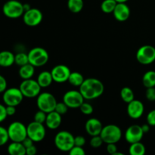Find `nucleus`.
Returning <instances> with one entry per match:
<instances>
[{"label": "nucleus", "mask_w": 155, "mask_h": 155, "mask_svg": "<svg viewBox=\"0 0 155 155\" xmlns=\"http://www.w3.org/2000/svg\"><path fill=\"white\" fill-rule=\"evenodd\" d=\"M79 90L85 99L92 100L103 95L104 86L102 82L98 79L87 78L85 79Z\"/></svg>", "instance_id": "f257e3e1"}, {"label": "nucleus", "mask_w": 155, "mask_h": 155, "mask_svg": "<svg viewBox=\"0 0 155 155\" xmlns=\"http://www.w3.org/2000/svg\"><path fill=\"white\" fill-rule=\"evenodd\" d=\"M56 148L63 152H69L74 146V136L66 130L58 132L54 139Z\"/></svg>", "instance_id": "f03ea898"}, {"label": "nucleus", "mask_w": 155, "mask_h": 155, "mask_svg": "<svg viewBox=\"0 0 155 155\" xmlns=\"http://www.w3.org/2000/svg\"><path fill=\"white\" fill-rule=\"evenodd\" d=\"M100 136L102 139L104 143L116 144L122 138V130L117 125L109 124L103 127Z\"/></svg>", "instance_id": "7ed1b4c3"}, {"label": "nucleus", "mask_w": 155, "mask_h": 155, "mask_svg": "<svg viewBox=\"0 0 155 155\" xmlns=\"http://www.w3.org/2000/svg\"><path fill=\"white\" fill-rule=\"evenodd\" d=\"M29 63L35 68H39L46 64L49 59L48 52L42 47H35L28 53Z\"/></svg>", "instance_id": "20e7f679"}, {"label": "nucleus", "mask_w": 155, "mask_h": 155, "mask_svg": "<svg viewBox=\"0 0 155 155\" xmlns=\"http://www.w3.org/2000/svg\"><path fill=\"white\" fill-rule=\"evenodd\" d=\"M36 98V105L39 110L47 114L54 110L58 101L54 95L47 92H40Z\"/></svg>", "instance_id": "39448f33"}, {"label": "nucleus", "mask_w": 155, "mask_h": 155, "mask_svg": "<svg viewBox=\"0 0 155 155\" xmlns=\"http://www.w3.org/2000/svg\"><path fill=\"white\" fill-rule=\"evenodd\" d=\"M2 12L6 18L17 19L24 13V4L18 0H8L2 6Z\"/></svg>", "instance_id": "423d86ee"}, {"label": "nucleus", "mask_w": 155, "mask_h": 155, "mask_svg": "<svg viewBox=\"0 0 155 155\" xmlns=\"http://www.w3.org/2000/svg\"><path fill=\"white\" fill-rule=\"evenodd\" d=\"M9 139L12 142H22L27 137V127L23 123L15 121L7 128Z\"/></svg>", "instance_id": "0eeeda50"}, {"label": "nucleus", "mask_w": 155, "mask_h": 155, "mask_svg": "<svg viewBox=\"0 0 155 155\" xmlns=\"http://www.w3.org/2000/svg\"><path fill=\"white\" fill-rule=\"evenodd\" d=\"M19 89L25 98H36L40 94L42 87L39 86L37 80L31 78L28 80H23L20 84Z\"/></svg>", "instance_id": "6e6552de"}, {"label": "nucleus", "mask_w": 155, "mask_h": 155, "mask_svg": "<svg viewBox=\"0 0 155 155\" xmlns=\"http://www.w3.org/2000/svg\"><path fill=\"white\" fill-rule=\"evenodd\" d=\"M24 98V95L19 88H8L2 93V101L6 106L17 107L22 102Z\"/></svg>", "instance_id": "1a4fd4ad"}, {"label": "nucleus", "mask_w": 155, "mask_h": 155, "mask_svg": "<svg viewBox=\"0 0 155 155\" xmlns=\"http://www.w3.org/2000/svg\"><path fill=\"white\" fill-rule=\"evenodd\" d=\"M136 57L141 64H151L155 61V48L151 45H142L138 49Z\"/></svg>", "instance_id": "9d476101"}, {"label": "nucleus", "mask_w": 155, "mask_h": 155, "mask_svg": "<svg viewBox=\"0 0 155 155\" xmlns=\"http://www.w3.org/2000/svg\"><path fill=\"white\" fill-rule=\"evenodd\" d=\"M27 136L34 142H39L43 140L46 135L45 126L43 124L33 120L27 126Z\"/></svg>", "instance_id": "9b49d317"}, {"label": "nucleus", "mask_w": 155, "mask_h": 155, "mask_svg": "<svg viewBox=\"0 0 155 155\" xmlns=\"http://www.w3.org/2000/svg\"><path fill=\"white\" fill-rule=\"evenodd\" d=\"M85 98L82 95L80 90H70L64 93L63 96V101L69 108H80V105L84 102Z\"/></svg>", "instance_id": "f8f14e48"}, {"label": "nucleus", "mask_w": 155, "mask_h": 155, "mask_svg": "<svg viewBox=\"0 0 155 155\" xmlns=\"http://www.w3.org/2000/svg\"><path fill=\"white\" fill-rule=\"evenodd\" d=\"M23 21L27 26L36 27L41 24L43 18V15L39 9L31 8L24 12L23 15Z\"/></svg>", "instance_id": "ddd939ff"}, {"label": "nucleus", "mask_w": 155, "mask_h": 155, "mask_svg": "<svg viewBox=\"0 0 155 155\" xmlns=\"http://www.w3.org/2000/svg\"><path fill=\"white\" fill-rule=\"evenodd\" d=\"M71 73L70 68L64 64L56 65L51 71L53 80L58 83H63L68 81Z\"/></svg>", "instance_id": "4468645a"}, {"label": "nucleus", "mask_w": 155, "mask_h": 155, "mask_svg": "<svg viewBox=\"0 0 155 155\" xmlns=\"http://www.w3.org/2000/svg\"><path fill=\"white\" fill-rule=\"evenodd\" d=\"M142 127L139 125H132L128 127L125 133V139L130 144L141 142L144 136Z\"/></svg>", "instance_id": "2eb2a0df"}, {"label": "nucleus", "mask_w": 155, "mask_h": 155, "mask_svg": "<svg viewBox=\"0 0 155 155\" xmlns=\"http://www.w3.org/2000/svg\"><path fill=\"white\" fill-rule=\"evenodd\" d=\"M127 110L130 118L137 120L143 115L144 111H145V107L142 101L139 100L134 99L128 103Z\"/></svg>", "instance_id": "dca6fc26"}, {"label": "nucleus", "mask_w": 155, "mask_h": 155, "mask_svg": "<svg viewBox=\"0 0 155 155\" xmlns=\"http://www.w3.org/2000/svg\"><path fill=\"white\" fill-rule=\"evenodd\" d=\"M113 15L117 21L120 22L126 21L130 16V7L126 4V2H117L113 12Z\"/></svg>", "instance_id": "f3484780"}, {"label": "nucleus", "mask_w": 155, "mask_h": 155, "mask_svg": "<svg viewBox=\"0 0 155 155\" xmlns=\"http://www.w3.org/2000/svg\"><path fill=\"white\" fill-rule=\"evenodd\" d=\"M103 125L101 121L97 118H90L88 120L85 125V129L88 135L90 136H98L102 130Z\"/></svg>", "instance_id": "a211bd4d"}, {"label": "nucleus", "mask_w": 155, "mask_h": 155, "mask_svg": "<svg viewBox=\"0 0 155 155\" xmlns=\"http://www.w3.org/2000/svg\"><path fill=\"white\" fill-rule=\"evenodd\" d=\"M62 115L56 112L55 110L47 114L45 125L50 130H57L61 124Z\"/></svg>", "instance_id": "6ab92c4d"}, {"label": "nucleus", "mask_w": 155, "mask_h": 155, "mask_svg": "<svg viewBox=\"0 0 155 155\" xmlns=\"http://www.w3.org/2000/svg\"><path fill=\"white\" fill-rule=\"evenodd\" d=\"M15 56L10 51H0V68H9L15 64Z\"/></svg>", "instance_id": "aec40b11"}, {"label": "nucleus", "mask_w": 155, "mask_h": 155, "mask_svg": "<svg viewBox=\"0 0 155 155\" xmlns=\"http://www.w3.org/2000/svg\"><path fill=\"white\" fill-rule=\"evenodd\" d=\"M8 153L11 155H25L26 148L22 142H12L7 148Z\"/></svg>", "instance_id": "412c9836"}, {"label": "nucleus", "mask_w": 155, "mask_h": 155, "mask_svg": "<svg viewBox=\"0 0 155 155\" xmlns=\"http://www.w3.org/2000/svg\"><path fill=\"white\" fill-rule=\"evenodd\" d=\"M18 74L22 80H28V79L33 78L35 74V67L30 63L27 64L24 66L20 67Z\"/></svg>", "instance_id": "4be33fe9"}, {"label": "nucleus", "mask_w": 155, "mask_h": 155, "mask_svg": "<svg viewBox=\"0 0 155 155\" xmlns=\"http://www.w3.org/2000/svg\"><path fill=\"white\" fill-rule=\"evenodd\" d=\"M37 82L39 83V86L42 88L48 87L54 81L51 76V71H42L39 74L37 77Z\"/></svg>", "instance_id": "5701e85b"}, {"label": "nucleus", "mask_w": 155, "mask_h": 155, "mask_svg": "<svg viewBox=\"0 0 155 155\" xmlns=\"http://www.w3.org/2000/svg\"><path fill=\"white\" fill-rule=\"evenodd\" d=\"M146 152V148L141 142L130 144L129 153L130 155H144Z\"/></svg>", "instance_id": "b1692460"}, {"label": "nucleus", "mask_w": 155, "mask_h": 155, "mask_svg": "<svg viewBox=\"0 0 155 155\" xmlns=\"http://www.w3.org/2000/svg\"><path fill=\"white\" fill-rule=\"evenodd\" d=\"M84 77L83 76V74H80L79 72H71L70 74V77L68 78V81L69 82V83L71 85H72L73 86H75V87H80L82 85V83L84 81Z\"/></svg>", "instance_id": "393cba45"}, {"label": "nucleus", "mask_w": 155, "mask_h": 155, "mask_svg": "<svg viewBox=\"0 0 155 155\" xmlns=\"http://www.w3.org/2000/svg\"><path fill=\"white\" fill-rule=\"evenodd\" d=\"M142 83L146 88L155 87V71H148L142 77Z\"/></svg>", "instance_id": "a878e982"}, {"label": "nucleus", "mask_w": 155, "mask_h": 155, "mask_svg": "<svg viewBox=\"0 0 155 155\" xmlns=\"http://www.w3.org/2000/svg\"><path fill=\"white\" fill-rule=\"evenodd\" d=\"M84 6L83 0H68V7L72 13H79L81 12Z\"/></svg>", "instance_id": "bb28decb"}, {"label": "nucleus", "mask_w": 155, "mask_h": 155, "mask_svg": "<svg viewBox=\"0 0 155 155\" xmlns=\"http://www.w3.org/2000/svg\"><path fill=\"white\" fill-rule=\"evenodd\" d=\"M120 97L123 101L127 104L135 99L134 92H133V89L127 86L124 87L120 90Z\"/></svg>", "instance_id": "cd10ccee"}, {"label": "nucleus", "mask_w": 155, "mask_h": 155, "mask_svg": "<svg viewBox=\"0 0 155 155\" xmlns=\"http://www.w3.org/2000/svg\"><path fill=\"white\" fill-rule=\"evenodd\" d=\"M117 2L116 0H104L101 4V9L104 13H113Z\"/></svg>", "instance_id": "c85d7f7f"}, {"label": "nucleus", "mask_w": 155, "mask_h": 155, "mask_svg": "<svg viewBox=\"0 0 155 155\" xmlns=\"http://www.w3.org/2000/svg\"><path fill=\"white\" fill-rule=\"evenodd\" d=\"M29 63L28 54L25 52H18L15 56V64L21 67Z\"/></svg>", "instance_id": "c756f323"}, {"label": "nucleus", "mask_w": 155, "mask_h": 155, "mask_svg": "<svg viewBox=\"0 0 155 155\" xmlns=\"http://www.w3.org/2000/svg\"><path fill=\"white\" fill-rule=\"evenodd\" d=\"M9 139L8 133L7 129L0 126V147L3 146L8 143Z\"/></svg>", "instance_id": "7c9ffc66"}, {"label": "nucleus", "mask_w": 155, "mask_h": 155, "mask_svg": "<svg viewBox=\"0 0 155 155\" xmlns=\"http://www.w3.org/2000/svg\"><path fill=\"white\" fill-rule=\"evenodd\" d=\"M80 110L81 111L82 114H83L84 115H91L93 113V107L91 104L88 102H83V104L80 105Z\"/></svg>", "instance_id": "2f4dec72"}, {"label": "nucleus", "mask_w": 155, "mask_h": 155, "mask_svg": "<svg viewBox=\"0 0 155 155\" xmlns=\"http://www.w3.org/2000/svg\"><path fill=\"white\" fill-rule=\"evenodd\" d=\"M103 143H104V142H103L102 139L100 136V135L92 136V138L90 139V142H89V144H90L91 146L94 148H99V147H101Z\"/></svg>", "instance_id": "473e14b6"}, {"label": "nucleus", "mask_w": 155, "mask_h": 155, "mask_svg": "<svg viewBox=\"0 0 155 155\" xmlns=\"http://www.w3.org/2000/svg\"><path fill=\"white\" fill-rule=\"evenodd\" d=\"M47 113L42 111V110H39L34 115V121L40 124H45V120H46Z\"/></svg>", "instance_id": "72a5a7b5"}, {"label": "nucleus", "mask_w": 155, "mask_h": 155, "mask_svg": "<svg viewBox=\"0 0 155 155\" xmlns=\"http://www.w3.org/2000/svg\"><path fill=\"white\" fill-rule=\"evenodd\" d=\"M68 108H69V107L67 106V104H65L64 101H62V102L57 103L54 110H55L56 112H58V114H60L61 115H64L65 114H67V112H68Z\"/></svg>", "instance_id": "f704fd0d"}, {"label": "nucleus", "mask_w": 155, "mask_h": 155, "mask_svg": "<svg viewBox=\"0 0 155 155\" xmlns=\"http://www.w3.org/2000/svg\"><path fill=\"white\" fill-rule=\"evenodd\" d=\"M145 97L149 101H155V87L147 88L145 91Z\"/></svg>", "instance_id": "c9c22d12"}, {"label": "nucleus", "mask_w": 155, "mask_h": 155, "mask_svg": "<svg viewBox=\"0 0 155 155\" xmlns=\"http://www.w3.org/2000/svg\"><path fill=\"white\" fill-rule=\"evenodd\" d=\"M69 154L71 155H85L86 154V152H85L83 147L74 145L71 148V151H69Z\"/></svg>", "instance_id": "e433bc0d"}, {"label": "nucleus", "mask_w": 155, "mask_h": 155, "mask_svg": "<svg viewBox=\"0 0 155 155\" xmlns=\"http://www.w3.org/2000/svg\"><path fill=\"white\" fill-rule=\"evenodd\" d=\"M146 120L147 124H149L151 127H155V110H152L148 112Z\"/></svg>", "instance_id": "4c0bfd02"}, {"label": "nucleus", "mask_w": 155, "mask_h": 155, "mask_svg": "<svg viewBox=\"0 0 155 155\" xmlns=\"http://www.w3.org/2000/svg\"><path fill=\"white\" fill-rule=\"evenodd\" d=\"M74 145L77 146L83 147L86 145V139L83 136H74Z\"/></svg>", "instance_id": "58836bf2"}, {"label": "nucleus", "mask_w": 155, "mask_h": 155, "mask_svg": "<svg viewBox=\"0 0 155 155\" xmlns=\"http://www.w3.org/2000/svg\"><path fill=\"white\" fill-rule=\"evenodd\" d=\"M8 114L6 112V106L2 104H0V124L4 122L7 118Z\"/></svg>", "instance_id": "ea45409f"}, {"label": "nucleus", "mask_w": 155, "mask_h": 155, "mask_svg": "<svg viewBox=\"0 0 155 155\" xmlns=\"http://www.w3.org/2000/svg\"><path fill=\"white\" fill-rule=\"evenodd\" d=\"M7 89V80H6V79L2 75H0V93H3Z\"/></svg>", "instance_id": "a19ab883"}, {"label": "nucleus", "mask_w": 155, "mask_h": 155, "mask_svg": "<svg viewBox=\"0 0 155 155\" xmlns=\"http://www.w3.org/2000/svg\"><path fill=\"white\" fill-rule=\"evenodd\" d=\"M106 149H107V151L108 154L114 155L115 153L117 151V147L115 143L107 144V148H106Z\"/></svg>", "instance_id": "79ce46f5"}, {"label": "nucleus", "mask_w": 155, "mask_h": 155, "mask_svg": "<svg viewBox=\"0 0 155 155\" xmlns=\"http://www.w3.org/2000/svg\"><path fill=\"white\" fill-rule=\"evenodd\" d=\"M37 153V148L34 145L26 148V154L27 155H35Z\"/></svg>", "instance_id": "37998d69"}, {"label": "nucleus", "mask_w": 155, "mask_h": 155, "mask_svg": "<svg viewBox=\"0 0 155 155\" xmlns=\"http://www.w3.org/2000/svg\"><path fill=\"white\" fill-rule=\"evenodd\" d=\"M6 112H7L8 117L13 116V115H15V113H16V107L10 105L6 106Z\"/></svg>", "instance_id": "c03bdc74"}, {"label": "nucleus", "mask_w": 155, "mask_h": 155, "mask_svg": "<svg viewBox=\"0 0 155 155\" xmlns=\"http://www.w3.org/2000/svg\"><path fill=\"white\" fill-rule=\"evenodd\" d=\"M22 143L26 148H28V147H30V146H31V145H34V142H33V141L30 138H29L28 136H27V137L26 138L24 141H23Z\"/></svg>", "instance_id": "a18cd8bd"}, {"label": "nucleus", "mask_w": 155, "mask_h": 155, "mask_svg": "<svg viewBox=\"0 0 155 155\" xmlns=\"http://www.w3.org/2000/svg\"><path fill=\"white\" fill-rule=\"evenodd\" d=\"M141 127H142V130H143L144 133H147L149 132L151 126H150L148 124H143L142 126H141Z\"/></svg>", "instance_id": "49530a36"}, {"label": "nucleus", "mask_w": 155, "mask_h": 155, "mask_svg": "<svg viewBox=\"0 0 155 155\" xmlns=\"http://www.w3.org/2000/svg\"><path fill=\"white\" fill-rule=\"evenodd\" d=\"M24 12H26V11L29 10L30 8H31V7H30V5L29 4H24Z\"/></svg>", "instance_id": "de8ad7c7"}, {"label": "nucleus", "mask_w": 155, "mask_h": 155, "mask_svg": "<svg viewBox=\"0 0 155 155\" xmlns=\"http://www.w3.org/2000/svg\"><path fill=\"white\" fill-rule=\"evenodd\" d=\"M117 2L118 3L120 2H127V1H129V0H116Z\"/></svg>", "instance_id": "09e8293b"}]
</instances>
